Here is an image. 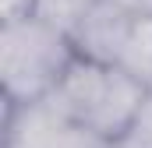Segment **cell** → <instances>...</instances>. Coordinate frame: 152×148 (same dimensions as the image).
<instances>
[{
  "label": "cell",
  "mask_w": 152,
  "mask_h": 148,
  "mask_svg": "<svg viewBox=\"0 0 152 148\" xmlns=\"http://www.w3.org/2000/svg\"><path fill=\"white\" fill-rule=\"evenodd\" d=\"M149 85L138 81L131 71H124L120 64H103V60H88L78 53L71 67L64 71L60 85L46 95L67 120H75L81 127H88L92 134L117 141L131 120L138 116L142 102L149 99Z\"/></svg>",
  "instance_id": "6da1fadb"
},
{
  "label": "cell",
  "mask_w": 152,
  "mask_h": 148,
  "mask_svg": "<svg viewBox=\"0 0 152 148\" xmlns=\"http://www.w3.org/2000/svg\"><path fill=\"white\" fill-rule=\"evenodd\" d=\"M78 57L75 39L39 14L0 21V88L7 106L46 99Z\"/></svg>",
  "instance_id": "7a4b0ae2"
},
{
  "label": "cell",
  "mask_w": 152,
  "mask_h": 148,
  "mask_svg": "<svg viewBox=\"0 0 152 148\" xmlns=\"http://www.w3.org/2000/svg\"><path fill=\"white\" fill-rule=\"evenodd\" d=\"M138 14H131L127 7H120L117 0H96L92 11L81 18L71 39H75V49L88 60H103V64H117L120 60V49L127 42V32L134 25Z\"/></svg>",
  "instance_id": "3957f363"
},
{
  "label": "cell",
  "mask_w": 152,
  "mask_h": 148,
  "mask_svg": "<svg viewBox=\"0 0 152 148\" xmlns=\"http://www.w3.org/2000/svg\"><path fill=\"white\" fill-rule=\"evenodd\" d=\"M117 64L152 88V14H138L134 18V25L127 32V42H124Z\"/></svg>",
  "instance_id": "277c9868"
},
{
  "label": "cell",
  "mask_w": 152,
  "mask_h": 148,
  "mask_svg": "<svg viewBox=\"0 0 152 148\" xmlns=\"http://www.w3.org/2000/svg\"><path fill=\"white\" fill-rule=\"evenodd\" d=\"M92 4L96 0H36L32 14H39L42 21H50V25H57V28H64L71 36L81 25V18L92 11Z\"/></svg>",
  "instance_id": "5b68a950"
},
{
  "label": "cell",
  "mask_w": 152,
  "mask_h": 148,
  "mask_svg": "<svg viewBox=\"0 0 152 148\" xmlns=\"http://www.w3.org/2000/svg\"><path fill=\"white\" fill-rule=\"evenodd\" d=\"M110 145L113 148H152V92H149V99L142 102L138 116L131 120V127L117 141H110Z\"/></svg>",
  "instance_id": "8992f818"
},
{
  "label": "cell",
  "mask_w": 152,
  "mask_h": 148,
  "mask_svg": "<svg viewBox=\"0 0 152 148\" xmlns=\"http://www.w3.org/2000/svg\"><path fill=\"white\" fill-rule=\"evenodd\" d=\"M36 0H0V21L4 18H18V14H28Z\"/></svg>",
  "instance_id": "52a82bcc"
}]
</instances>
